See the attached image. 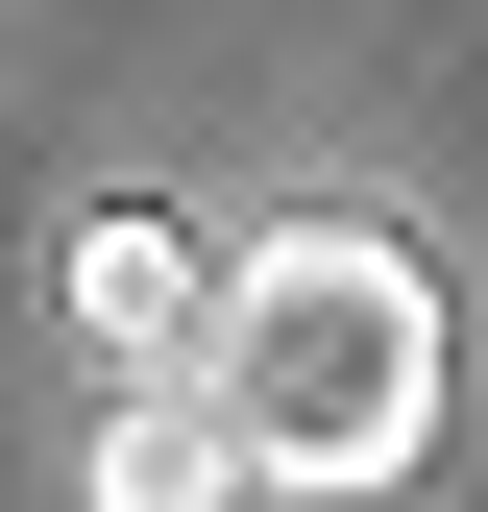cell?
Listing matches in <instances>:
<instances>
[{
    "instance_id": "obj_1",
    "label": "cell",
    "mask_w": 488,
    "mask_h": 512,
    "mask_svg": "<svg viewBox=\"0 0 488 512\" xmlns=\"http://www.w3.org/2000/svg\"><path fill=\"white\" fill-rule=\"evenodd\" d=\"M196 391L244 415L269 488H415V439H440V269H415L391 220H269V244H220Z\"/></svg>"
},
{
    "instance_id": "obj_2",
    "label": "cell",
    "mask_w": 488,
    "mask_h": 512,
    "mask_svg": "<svg viewBox=\"0 0 488 512\" xmlns=\"http://www.w3.org/2000/svg\"><path fill=\"white\" fill-rule=\"evenodd\" d=\"M49 293H74V342L122 366V391L220 342V244H196V220H147V196H98V220H74V269H49Z\"/></svg>"
},
{
    "instance_id": "obj_3",
    "label": "cell",
    "mask_w": 488,
    "mask_h": 512,
    "mask_svg": "<svg viewBox=\"0 0 488 512\" xmlns=\"http://www.w3.org/2000/svg\"><path fill=\"white\" fill-rule=\"evenodd\" d=\"M98 512H269V464H244V415L196 366H147V391L98 415Z\"/></svg>"
}]
</instances>
